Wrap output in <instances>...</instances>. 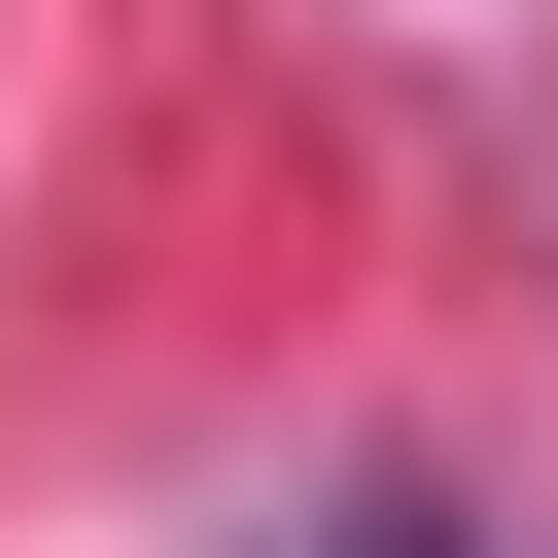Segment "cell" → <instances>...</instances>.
Instances as JSON below:
<instances>
[{"mask_svg": "<svg viewBox=\"0 0 558 558\" xmlns=\"http://www.w3.org/2000/svg\"><path fill=\"white\" fill-rule=\"evenodd\" d=\"M349 558H453V523H349Z\"/></svg>", "mask_w": 558, "mask_h": 558, "instance_id": "1", "label": "cell"}]
</instances>
